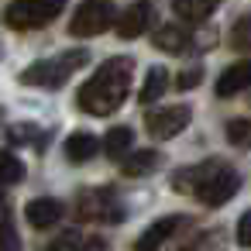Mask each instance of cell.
<instances>
[{
  "label": "cell",
  "mask_w": 251,
  "mask_h": 251,
  "mask_svg": "<svg viewBox=\"0 0 251 251\" xmlns=\"http://www.w3.org/2000/svg\"><path fill=\"white\" fill-rule=\"evenodd\" d=\"M131 79H134V59H131V55H114V59H107V62L90 76V83L79 90V97H76L79 110H86V114H93V117L114 114V110L127 100Z\"/></svg>",
  "instance_id": "6da1fadb"
},
{
  "label": "cell",
  "mask_w": 251,
  "mask_h": 251,
  "mask_svg": "<svg viewBox=\"0 0 251 251\" xmlns=\"http://www.w3.org/2000/svg\"><path fill=\"white\" fill-rule=\"evenodd\" d=\"M90 62V52L83 49H73L66 55H55V59H42L35 66H28L21 73V83L25 86H38V90H59L73 73H79L83 66Z\"/></svg>",
  "instance_id": "7a4b0ae2"
},
{
  "label": "cell",
  "mask_w": 251,
  "mask_h": 251,
  "mask_svg": "<svg viewBox=\"0 0 251 251\" xmlns=\"http://www.w3.org/2000/svg\"><path fill=\"white\" fill-rule=\"evenodd\" d=\"M66 7V0H18L4 11V25L14 31H31L42 25H52Z\"/></svg>",
  "instance_id": "3957f363"
},
{
  "label": "cell",
  "mask_w": 251,
  "mask_h": 251,
  "mask_svg": "<svg viewBox=\"0 0 251 251\" xmlns=\"http://www.w3.org/2000/svg\"><path fill=\"white\" fill-rule=\"evenodd\" d=\"M110 25H114V4L110 0H83L73 14V21H69V31L76 38H97V35L110 31Z\"/></svg>",
  "instance_id": "277c9868"
},
{
  "label": "cell",
  "mask_w": 251,
  "mask_h": 251,
  "mask_svg": "<svg viewBox=\"0 0 251 251\" xmlns=\"http://www.w3.org/2000/svg\"><path fill=\"white\" fill-rule=\"evenodd\" d=\"M189 121H193V110H189L186 103H179V107H162V110L148 114V134L158 138V141H165V138H176L179 131H186Z\"/></svg>",
  "instance_id": "5b68a950"
},
{
  "label": "cell",
  "mask_w": 251,
  "mask_h": 251,
  "mask_svg": "<svg viewBox=\"0 0 251 251\" xmlns=\"http://www.w3.org/2000/svg\"><path fill=\"white\" fill-rule=\"evenodd\" d=\"M25 220H28L31 227H38V230L55 227V224L62 220V203L52 200V196H35V200L25 206Z\"/></svg>",
  "instance_id": "8992f818"
},
{
  "label": "cell",
  "mask_w": 251,
  "mask_h": 251,
  "mask_svg": "<svg viewBox=\"0 0 251 251\" xmlns=\"http://www.w3.org/2000/svg\"><path fill=\"white\" fill-rule=\"evenodd\" d=\"M79 217L83 220H114V217H121V210H117L114 196L97 189V193H83L79 196Z\"/></svg>",
  "instance_id": "52a82bcc"
},
{
  "label": "cell",
  "mask_w": 251,
  "mask_h": 251,
  "mask_svg": "<svg viewBox=\"0 0 251 251\" xmlns=\"http://www.w3.org/2000/svg\"><path fill=\"white\" fill-rule=\"evenodd\" d=\"M148 21H151V4H148V0H138V4H131V7L117 18V35L131 42V38L145 35Z\"/></svg>",
  "instance_id": "ba28073f"
},
{
  "label": "cell",
  "mask_w": 251,
  "mask_h": 251,
  "mask_svg": "<svg viewBox=\"0 0 251 251\" xmlns=\"http://www.w3.org/2000/svg\"><path fill=\"white\" fill-rule=\"evenodd\" d=\"M182 224V217H162V220H155L141 237H138V244H134V251H158L172 234H176V227Z\"/></svg>",
  "instance_id": "9c48e42d"
},
{
  "label": "cell",
  "mask_w": 251,
  "mask_h": 251,
  "mask_svg": "<svg viewBox=\"0 0 251 251\" xmlns=\"http://www.w3.org/2000/svg\"><path fill=\"white\" fill-rule=\"evenodd\" d=\"M248 83H251V66H248V62H234V66H227V69L220 73V79H217V97H234V93H241Z\"/></svg>",
  "instance_id": "30bf717a"
},
{
  "label": "cell",
  "mask_w": 251,
  "mask_h": 251,
  "mask_svg": "<svg viewBox=\"0 0 251 251\" xmlns=\"http://www.w3.org/2000/svg\"><path fill=\"white\" fill-rule=\"evenodd\" d=\"M97 151H100V141L90 131H73L66 138V158L69 162H90Z\"/></svg>",
  "instance_id": "8fae6325"
},
{
  "label": "cell",
  "mask_w": 251,
  "mask_h": 251,
  "mask_svg": "<svg viewBox=\"0 0 251 251\" xmlns=\"http://www.w3.org/2000/svg\"><path fill=\"white\" fill-rule=\"evenodd\" d=\"M158 162H162V155H158L155 148L131 151V155L124 158V176H131V179H138V176H148V172H155V169H158Z\"/></svg>",
  "instance_id": "7c38bea8"
},
{
  "label": "cell",
  "mask_w": 251,
  "mask_h": 251,
  "mask_svg": "<svg viewBox=\"0 0 251 251\" xmlns=\"http://www.w3.org/2000/svg\"><path fill=\"white\" fill-rule=\"evenodd\" d=\"M172 7H176V14H179L182 21L200 25V21H206V18L220 7V0H172Z\"/></svg>",
  "instance_id": "4fadbf2b"
},
{
  "label": "cell",
  "mask_w": 251,
  "mask_h": 251,
  "mask_svg": "<svg viewBox=\"0 0 251 251\" xmlns=\"http://www.w3.org/2000/svg\"><path fill=\"white\" fill-rule=\"evenodd\" d=\"M151 42H155V49H162V52H182V49H189V31L179 28V25H165V28L155 31Z\"/></svg>",
  "instance_id": "5bb4252c"
},
{
  "label": "cell",
  "mask_w": 251,
  "mask_h": 251,
  "mask_svg": "<svg viewBox=\"0 0 251 251\" xmlns=\"http://www.w3.org/2000/svg\"><path fill=\"white\" fill-rule=\"evenodd\" d=\"M165 90H169V73H165L162 66L148 69V76H145V86H141V93H138L141 107H145V103H155V100H158Z\"/></svg>",
  "instance_id": "9a60e30c"
},
{
  "label": "cell",
  "mask_w": 251,
  "mask_h": 251,
  "mask_svg": "<svg viewBox=\"0 0 251 251\" xmlns=\"http://www.w3.org/2000/svg\"><path fill=\"white\" fill-rule=\"evenodd\" d=\"M131 141H134V131L131 127H110L107 134H103V151L110 155V158H121V155H127V148H131Z\"/></svg>",
  "instance_id": "2e32d148"
},
{
  "label": "cell",
  "mask_w": 251,
  "mask_h": 251,
  "mask_svg": "<svg viewBox=\"0 0 251 251\" xmlns=\"http://www.w3.org/2000/svg\"><path fill=\"white\" fill-rule=\"evenodd\" d=\"M25 179V162L18 158V155H11V151H0V182L4 186H14V182H21Z\"/></svg>",
  "instance_id": "e0dca14e"
},
{
  "label": "cell",
  "mask_w": 251,
  "mask_h": 251,
  "mask_svg": "<svg viewBox=\"0 0 251 251\" xmlns=\"http://www.w3.org/2000/svg\"><path fill=\"white\" fill-rule=\"evenodd\" d=\"M83 248V237H79V230H66V234H59L55 241H49L45 248H38V251H79Z\"/></svg>",
  "instance_id": "ac0fdd59"
},
{
  "label": "cell",
  "mask_w": 251,
  "mask_h": 251,
  "mask_svg": "<svg viewBox=\"0 0 251 251\" xmlns=\"http://www.w3.org/2000/svg\"><path fill=\"white\" fill-rule=\"evenodd\" d=\"M35 138H42V131L35 124H11L7 127V141H14V145H35Z\"/></svg>",
  "instance_id": "d6986e66"
},
{
  "label": "cell",
  "mask_w": 251,
  "mask_h": 251,
  "mask_svg": "<svg viewBox=\"0 0 251 251\" xmlns=\"http://www.w3.org/2000/svg\"><path fill=\"white\" fill-rule=\"evenodd\" d=\"M227 141H234V145H248V121H244V117L227 121Z\"/></svg>",
  "instance_id": "ffe728a7"
},
{
  "label": "cell",
  "mask_w": 251,
  "mask_h": 251,
  "mask_svg": "<svg viewBox=\"0 0 251 251\" xmlns=\"http://www.w3.org/2000/svg\"><path fill=\"white\" fill-rule=\"evenodd\" d=\"M230 45H234L237 52H244V49H248V18H237L234 35H230Z\"/></svg>",
  "instance_id": "44dd1931"
},
{
  "label": "cell",
  "mask_w": 251,
  "mask_h": 251,
  "mask_svg": "<svg viewBox=\"0 0 251 251\" xmlns=\"http://www.w3.org/2000/svg\"><path fill=\"white\" fill-rule=\"evenodd\" d=\"M200 79H203V69H186V73L176 76V90H193Z\"/></svg>",
  "instance_id": "7402d4cb"
},
{
  "label": "cell",
  "mask_w": 251,
  "mask_h": 251,
  "mask_svg": "<svg viewBox=\"0 0 251 251\" xmlns=\"http://www.w3.org/2000/svg\"><path fill=\"white\" fill-rule=\"evenodd\" d=\"M248 224H251V220H248V213H244V217L237 220V244H248V241H251V237H248Z\"/></svg>",
  "instance_id": "603a6c76"
},
{
  "label": "cell",
  "mask_w": 251,
  "mask_h": 251,
  "mask_svg": "<svg viewBox=\"0 0 251 251\" xmlns=\"http://www.w3.org/2000/svg\"><path fill=\"white\" fill-rule=\"evenodd\" d=\"M103 248H107V241H103V237H93V241L86 244V251H103Z\"/></svg>",
  "instance_id": "cb8c5ba5"
},
{
  "label": "cell",
  "mask_w": 251,
  "mask_h": 251,
  "mask_svg": "<svg viewBox=\"0 0 251 251\" xmlns=\"http://www.w3.org/2000/svg\"><path fill=\"white\" fill-rule=\"evenodd\" d=\"M7 217V206H4V200H0V220H4Z\"/></svg>",
  "instance_id": "d4e9b609"
}]
</instances>
